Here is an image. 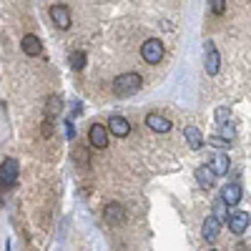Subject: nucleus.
<instances>
[{
    "label": "nucleus",
    "instance_id": "nucleus-1",
    "mask_svg": "<svg viewBox=\"0 0 251 251\" xmlns=\"http://www.w3.org/2000/svg\"><path fill=\"white\" fill-rule=\"evenodd\" d=\"M138 88H141V75L138 73H123V75H116V80H113V93L121 96V98L133 96Z\"/></svg>",
    "mask_w": 251,
    "mask_h": 251
},
{
    "label": "nucleus",
    "instance_id": "nucleus-2",
    "mask_svg": "<svg viewBox=\"0 0 251 251\" xmlns=\"http://www.w3.org/2000/svg\"><path fill=\"white\" fill-rule=\"evenodd\" d=\"M163 43L158 38H151V40H146V43L141 46V58L146 60V63H151V66H156V63H161V58H163Z\"/></svg>",
    "mask_w": 251,
    "mask_h": 251
},
{
    "label": "nucleus",
    "instance_id": "nucleus-3",
    "mask_svg": "<svg viewBox=\"0 0 251 251\" xmlns=\"http://www.w3.org/2000/svg\"><path fill=\"white\" fill-rule=\"evenodd\" d=\"M203 63H206V73L208 75L219 73V50L214 46V40H206V46H203Z\"/></svg>",
    "mask_w": 251,
    "mask_h": 251
},
{
    "label": "nucleus",
    "instance_id": "nucleus-4",
    "mask_svg": "<svg viewBox=\"0 0 251 251\" xmlns=\"http://www.w3.org/2000/svg\"><path fill=\"white\" fill-rule=\"evenodd\" d=\"M108 133L111 131H106V126H103V123H93L91 131H88V141H91L93 149H106V146H108Z\"/></svg>",
    "mask_w": 251,
    "mask_h": 251
},
{
    "label": "nucleus",
    "instance_id": "nucleus-5",
    "mask_svg": "<svg viewBox=\"0 0 251 251\" xmlns=\"http://www.w3.org/2000/svg\"><path fill=\"white\" fill-rule=\"evenodd\" d=\"M103 216H106L108 224L118 226V224L126 221V208H123L118 201H111V203H106V208H103Z\"/></svg>",
    "mask_w": 251,
    "mask_h": 251
},
{
    "label": "nucleus",
    "instance_id": "nucleus-6",
    "mask_svg": "<svg viewBox=\"0 0 251 251\" xmlns=\"http://www.w3.org/2000/svg\"><path fill=\"white\" fill-rule=\"evenodd\" d=\"M108 131H111V136L126 138V136L131 133V123L126 121L123 116H111V118H108Z\"/></svg>",
    "mask_w": 251,
    "mask_h": 251
},
{
    "label": "nucleus",
    "instance_id": "nucleus-7",
    "mask_svg": "<svg viewBox=\"0 0 251 251\" xmlns=\"http://www.w3.org/2000/svg\"><path fill=\"white\" fill-rule=\"evenodd\" d=\"M146 126L156 133H169L171 131V121L166 116H161V113H149L146 116Z\"/></svg>",
    "mask_w": 251,
    "mask_h": 251
},
{
    "label": "nucleus",
    "instance_id": "nucleus-8",
    "mask_svg": "<svg viewBox=\"0 0 251 251\" xmlns=\"http://www.w3.org/2000/svg\"><path fill=\"white\" fill-rule=\"evenodd\" d=\"M0 176H3V186H13L18 178V161L15 158H5L0 166Z\"/></svg>",
    "mask_w": 251,
    "mask_h": 251
},
{
    "label": "nucleus",
    "instance_id": "nucleus-9",
    "mask_svg": "<svg viewBox=\"0 0 251 251\" xmlns=\"http://www.w3.org/2000/svg\"><path fill=\"white\" fill-rule=\"evenodd\" d=\"M249 214L246 211H234L231 216H228V228H231V234H244L249 228Z\"/></svg>",
    "mask_w": 251,
    "mask_h": 251
},
{
    "label": "nucleus",
    "instance_id": "nucleus-10",
    "mask_svg": "<svg viewBox=\"0 0 251 251\" xmlns=\"http://www.w3.org/2000/svg\"><path fill=\"white\" fill-rule=\"evenodd\" d=\"M50 18H53V23L58 25V28H71V10L66 8V5H53L50 8Z\"/></svg>",
    "mask_w": 251,
    "mask_h": 251
},
{
    "label": "nucleus",
    "instance_id": "nucleus-11",
    "mask_svg": "<svg viewBox=\"0 0 251 251\" xmlns=\"http://www.w3.org/2000/svg\"><path fill=\"white\" fill-rule=\"evenodd\" d=\"M20 48H23L25 55H33V58L43 55V43H40V38H38V35H25V38H23V43H20Z\"/></svg>",
    "mask_w": 251,
    "mask_h": 251
},
{
    "label": "nucleus",
    "instance_id": "nucleus-12",
    "mask_svg": "<svg viewBox=\"0 0 251 251\" xmlns=\"http://www.w3.org/2000/svg\"><path fill=\"white\" fill-rule=\"evenodd\" d=\"M219 228H221V221L211 214V216H206V221H203V226H201V236H203L206 241H214V239L219 236Z\"/></svg>",
    "mask_w": 251,
    "mask_h": 251
},
{
    "label": "nucleus",
    "instance_id": "nucleus-13",
    "mask_svg": "<svg viewBox=\"0 0 251 251\" xmlns=\"http://www.w3.org/2000/svg\"><path fill=\"white\" fill-rule=\"evenodd\" d=\"M196 183L201 188H211L216 183V174H214L211 166H199V169H196Z\"/></svg>",
    "mask_w": 251,
    "mask_h": 251
},
{
    "label": "nucleus",
    "instance_id": "nucleus-14",
    "mask_svg": "<svg viewBox=\"0 0 251 251\" xmlns=\"http://www.w3.org/2000/svg\"><path fill=\"white\" fill-rule=\"evenodd\" d=\"M241 186L239 183H228V186H224V191H221V199H224V203L226 206H236L239 201H241Z\"/></svg>",
    "mask_w": 251,
    "mask_h": 251
},
{
    "label": "nucleus",
    "instance_id": "nucleus-15",
    "mask_svg": "<svg viewBox=\"0 0 251 251\" xmlns=\"http://www.w3.org/2000/svg\"><path fill=\"white\" fill-rule=\"evenodd\" d=\"M183 136H186V143L191 146L194 151H199L201 146H203V133L196 128V126H186V128H183Z\"/></svg>",
    "mask_w": 251,
    "mask_h": 251
},
{
    "label": "nucleus",
    "instance_id": "nucleus-16",
    "mask_svg": "<svg viewBox=\"0 0 251 251\" xmlns=\"http://www.w3.org/2000/svg\"><path fill=\"white\" fill-rule=\"evenodd\" d=\"M228 166H231V161H228L226 153H219V156H214V161H211V169H214L216 176H226Z\"/></svg>",
    "mask_w": 251,
    "mask_h": 251
},
{
    "label": "nucleus",
    "instance_id": "nucleus-17",
    "mask_svg": "<svg viewBox=\"0 0 251 251\" xmlns=\"http://www.w3.org/2000/svg\"><path fill=\"white\" fill-rule=\"evenodd\" d=\"M86 63H88V55L83 50H73L71 53V68L73 71H83V68H86Z\"/></svg>",
    "mask_w": 251,
    "mask_h": 251
},
{
    "label": "nucleus",
    "instance_id": "nucleus-18",
    "mask_svg": "<svg viewBox=\"0 0 251 251\" xmlns=\"http://www.w3.org/2000/svg\"><path fill=\"white\" fill-rule=\"evenodd\" d=\"M214 216H216L219 221H226L228 216H231V214H228V206L224 203V199H219V201L214 203Z\"/></svg>",
    "mask_w": 251,
    "mask_h": 251
},
{
    "label": "nucleus",
    "instance_id": "nucleus-19",
    "mask_svg": "<svg viewBox=\"0 0 251 251\" xmlns=\"http://www.w3.org/2000/svg\"><path fill=\"white\" fill-rule=\"evenodd\" d=\"M60 111H63V100H60V96H53V98H50V103H48V118L58 116Z\"/></svg>",
    "mask_w": 251,
    "mask_h": 251
},
{
    "label": "nucleus",
    "instance_id": "nucleus-20",
    "mask_svg": "<svg viewBox=\"0 0 251 251\" xmlns=\"http://www.w3.org/2000/svg\"><path fill=\"white\" fill-rule=\"evenodd\" d=\"M228 121H231V111H228L226 106H219V108H216V123H219V126H226Z\"/></svg>",
    "mask_w": 251,
    "mask_h": 251
},
{
    "label": "nucleus",
    "instance_id": "nucleus-21",
    "mask_svg": "<svg viewBox=\"0 0 251 251\" xmlns=\"http://www.w3.org/2000/svg\"><path fill=\"white\" fill-rule=\"evenodd\" d=\"M208 3H211L214 15H224L226 13V0H208Z\"/></svg>",
    "mask_w": 251,
    "mask_h": 251
},
{
    "label": "nucleus",
    "instance_id": "nucleus-22",
    "mask_svg": "<svg viewBox=\"0 0 251 251\" xmlns=\"http://www.w3.org/2000/svg\"><path fill=\"white\" fill-rule=\"evenodd\" d=\"M43 136H46V138H50V136H53V121H50V118H48V121H43Z\"/></svg>",
    "mask_w": 251,
    "mask_h": 251
},
{
    "label": "nucleus",
    "instance_id": "nucleus-23",
    "mask_svg": "<svg viewBox=\"0 0 251 251\" xmlns=\"http://www.w3.org/2000/svg\"><path fill=\"white\" fill-rule=\"evenodd\" d=\"M208 143H214V146H228V138H216V136H211V138H208Z\"/></svg>",
    "mask_w": 251,
    "mask_h": 251
},
{
    "label": "nucleus",
    "instance_id": "nucleus-24",
    "mask_svg": "<svg viewBox=\"0 0 251 251\" xmlns=\"http://www.w3.org/2000/svg\"><path fill=\"white\" fill-rule=\"evenodd\" d=\"M73 133H75V131H73V123L66 121V138H73Z\"/></svg>",
    "mask_w": 251,
    "mask_h": 251
},
{
    "label": "nucleus",
    "instance_id": "nucleus-25",
    "mask_svg": "<svg viewBox=\"0 0 251 251\" xmlns=\"http://www.w3.org/2000/svg\"><path fill=\"white\" fill-rule=\"evenodd\" d=\"M211 251H216V249H211Z\"/></svg>",
    "mask_w": 251,
    "mask_h": 251
}]
</instances>
